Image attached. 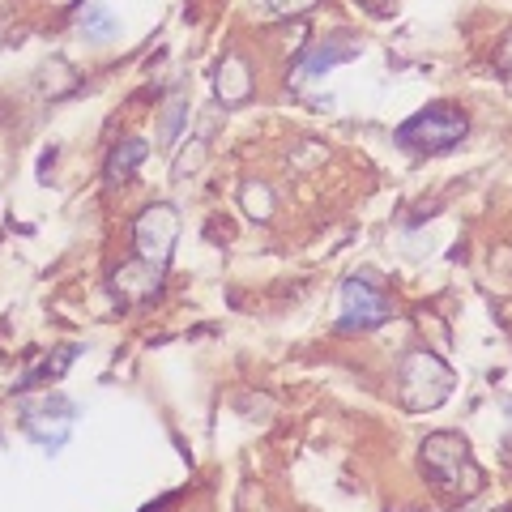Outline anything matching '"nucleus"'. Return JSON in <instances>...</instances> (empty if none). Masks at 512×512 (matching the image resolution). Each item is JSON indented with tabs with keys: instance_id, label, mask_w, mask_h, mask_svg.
<instances>
[{
	"instance_id": "nucleus-7",
	"label": "nucleus",
	"mask_w": 512,
	"mask_h": 512,
	"mask_svg": "<svg viewBox=\"0 0 512 512\" xmlns=\"http://www.w3.org/2000/svg\"><path fill=\"white\" fill-rule=\"evenodd\" d=\"M359 52H363V47H359V39L350 35V30H333V35H325L320 43H312L308 52H303L295 77H299V82H308V77H320V73L338 69V64H346V60H355Z\"/></svg>"
},
{
	"instance_id": "nucleus-17",
	"label": "nucleus",
	"mask_w": 512,
	"mask_h": 512,
	"mask_svg": "<svg viewBox=\"0 0 512 512\" xmlns=\"http://www.w3.org/2000/svg\"><path fill=\"white\" fill-rule=\"evenodd\" d=\"M367 9H372V13H380L384 5H380V0H367Z\"/></svg>"
},
{
	"instance_id": "nucleus-3",
	"label": "nucleus",
	"mask_w": 512,
	"mask_h": 512,
	"mask_svg": "<svg viewBox=\"0 0 512 512\" xmlns=\"http://www.w3.org/2000/svg\"><path fill=\"white\" fill-rule=\"evenodd\" d=\"M466 133H470L466 111H457L453 103H427L423 111H414V116L397 128V141L419 154H444V150L461 146Z\"/></svg>"
},
{
	"instance_id": "nucleus-15",
	"label": "nucleus",
	"mask_w": 512,
	"mask_h": 512,
	"mask_svg": "<svg viewBox=\"0 0 512 512\" xmlns=\"http://www.w3.org/2000/svg\"><path fill=\"white\" fill-rule=\"evenodd\" d=\"M265 5L274 13H282V18H295V13H308L316 0H265Z\"/></svg>"
},
{
	"instance_id": "nucleus-9",
	"label": "nucleus",
	"mask_w": 512,
	"mask_h": 512,
	"mask_svg": "<svg viewBox=\"0 0 512 512\" xmlns=\"http://www.w3.org/2000/svg\"><path fill=\"white\" fill-rule=\"evenodd\" d=\"M214 94H218V103H227V107L248 103V94H252V69H248L244 56L218 60V69H214Z\"/></svg>"
},
{
	"instance_id": "nucleus-12",
	"label": "nucleus",
	"mask_w": 512,
	"mask_h": 512,
	"mask_svg": "<svg viewBox=\"0 0 512 512\" xmlns=\"http://www.w3.org/2000/svg\"><path fill=\"white\" fill-rule=\"evenodd\" d=\"M73 359H77V346H60L52 359L39 363L35 372H30V376L22 380V389H39V384H52V380H60V376H64V367H69Z\"/></svg>"
},
{
	"instance_id": "nucleus-8",
	"label": "nucleus",
	"mask_w": 512,
	"mask_h": 512,
	"mask_svg": "<svg viewBox=\"0 0 512 512\" xmlns=\"http://www.w3.org/2000/svg\"><path fill=\"white\" fill-rule=\"evenodd\" d=\"M111 291H116L120 303H128V308H141V303H150L163 291V265H150L137 256V261H128L111 274Z\"/></svg>"
},
{
	"instance_id": "nucleus-1",
	"label": "nucleus",
	"mask_w": 512,
	"mask_h": 512,
	"mask_svg": "<svg viewBox=\"0 0 512 512\" xmlns=\"http://www.w3.org/2000/svg\"><path fill=\"white\" fill-rule=\"evenodd\" d=\"M419 461H423V474L431 478V487L448 495V500H470V495L483 491V470H478L466 436H457V431L427 436Z\"/></svg>"
},
{
	"instance_id": "nucleus-13",
	"label": "nucleus",
	"mask_w": 512,
	"mask_h": 512,
	"mask_svg": "<svg viewBox=\"0 0 512 512\" xmlns=\"http://www.w3.org/2000/svg\"><path fill=\"white\" fill-rule=\"evenodd\" d=\"M239 201H244V214L256 218V222H269V218H274V192H269V184L248 180L244 188H239Z\"/></svg>"
},
{
	"instance_id": "nucleus-6",
	"label": "nucleus",
	"mask_w": 512,
	"mask_h": 512,
	"mask_svg": "<svg viewBox=\"0 0 512 512\" xmlns=\"http://www.w3.org/2000/svg\"><path fill=\"white\" fill-rule=\"evenodd\" d=\"M22 427H26V436L43 448V453H60V448L69 444L73 427H77V410H73V402L47 393L43 402H30L22 410Z\"/></svg>"
},
{
	"instance_id": "nucleus-2",
	"label": "nucleus",
	"mask_w": 512,
	"mask_h": 512,
	"mask_svg": "<svg viewBox=\"0 0 512 512\" xmlns=\"http://www.w3.org/2000/svg\"><path fill=\"white\" fill-rule=\"evenodd\" d=\"M453 393V367L431 350H410L397 363V397L406 410H436L444 397Z\"/></svg>"
},
{
	"instance_id": "nucleus-4",
	"label": "nucleus",
	"mask_w": 512,
	"mask_h": 512,
	"mask_svg": "<svg viewBox=\"0 0 512 512\" xmlns=\"http://www.w3.org/2000/svg\"><path fill=\"white\" fill-rule=\"evenodd\" d=\"M175 239H180V214H175V205L158 201V205H146V210L137 214V222H133V244H137L141 261L167 269L171 252H175Z\"/></svg>"
},
{
	"instance_id": "nucleus-5",
	"label": "nucleus",
	"mask_w": 512,
	"mask_h": 512,
	"mask_svg": "<svg viewBox=\"0 0 512 512\" xmlns=\"http://www.w3.org/2000/svg\"><path fill=\"white\" fill-rule=\"evenodd\" d=\"M338 325L342 329H376L393 316V303L389 295L380 291V282L372 274H359V278H346L342 282V299H338Z\"/></svg>"
},
{
	"instance_id": "nucleus-16",
	"label": "nucleus",
	"mask_w": 512,
	"mask_h": 512,
	"mask_svg": "<svg viewBox=\"0 0 512 512\" xmlns=\"http://www.w3.org/2000/svg\"><path fill=\"white\" fill-rule=\"evenodd\" d=\"M500 64L512 73V35H508V39H504V47H500Z\"/></svg>"
},
{
	"instance_id": "nucleus-14",
	"label": "nucleus",
	"mask_w": 512,
	"mask_h": 512,
	"mask_svg": "<svg viewBox=\"0 0 512 512\" xmlns=\"http://www.w3.org/2000/svg\"><path fill=\"white\" fill-rule=\"evenodd\" d=\"M184 116H188V103H184V94H175L171 107H167V120H163V146H175V141H180Z\"/></svg>"
},
{
	"instance_id": "nucleus-10",
	"label": "nucleus",
	"mask_w": 512,
	"mask_h": 512,
	"mask_svg": "<svg viewBox=\"0 0 512 512\" xmlns=\"http://www.w3.org/2000/svg\"><path fill=\"white\" fill-rule=\"evenodd\" d=\"M146 154H150V146L141 137H124L120 146L111 150V158H107V175H111V180H128L137 163H146Z\"/></svg>"
},
{
	"instance_id": "nucleus-11",
	"label": "nucleus",
	"mask_w": 512,
	"mask_h": 512,
	"mask_svg": "<svg viewBox=\"0 0 512 512\" xmlns=\"http://www.w3.org/2000/svg\"><path fill=\"white\" fill-rule=\"evenodd\" d=\"M77 26H82V35H90L94 43H107L116 35V18H111L103 5H94V0H86V5L77 9Z\"/></svg>"
}]
</instances>
